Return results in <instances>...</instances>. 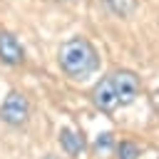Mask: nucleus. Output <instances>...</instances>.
I'll list each match as a JSON object with an SVG mask.
<instances>
[{
  "label": "nucleus",
  "mask_w": 159,
  "mask_h": 159,
  "mask_svg": "<svg viewBox=\"0 0 159 159\" xmlns=\"http://www.w3.org/2000/svg\"><path fill=\"white\" fill-rule=\"evenodd\" d=\"M60 67L70 77H87L97 67V52L87 40L72 37L60 47Z\"/></svg>",
  "instance_id": "nucleus-1"
},
{
  "label": "nucleus",
  "mask_w": 159,
  "mask_h": 159,
  "mask_svg": "<svg viewBox=\"0 0 159 159\" xmlns=\"http://www.w3.org/2000/svg\"><path fill=\"white\" fill-rule=\"evenodd\" d=\"M30 117V102L22 92H10L5 97V102L0 104V119L12 124V127H20L25 124Z\"/></svg>",
  "instance_id": "nucleus-2"
},
{
  "label": "nucleus",
  "mask_w": 159,
  "mask_h": 159,
  "mask_svg": "<svg viewBox=\"0 0 159 159\" xmlns=\"http://www.w3.org/2000/svg\"><path fill=\"white\" fill-rule=\"evenodd\" d=\"M114 89H117V97H119V104H129L137 94H139V80L134 72L129 70H119L114 75H109Z\"/></svg>",
  "instance_id": "nucleus-3"
},
{
  "label": "nucleus",
  "mask_w": 159,
  "mask_h": 159,
  "mask_svg": "<svg viewBox=\"0 0 159 159\" xmlns=\"http://www.w3.org/2000/svg\"><path fill=\"white\" fill-rule=\"evenodd\" d=\"M92 99H94V104L102 112H114L119 107V97H117V89H114V84H112L109 77H104L102 82H97V87L92 89Z\"/></svg>",
  "instance_id": "nucleus-4"
},
{
  "label": "nucleus",
  "mask_w": 159,
  "mask_h": 159,
  "mask_svg": "<svg viewBox=\"0 0 159 159\" xmlns=\"http://www.w3.org/2000/svg\"><path fill=\"white\" fill-rule=\"evenodd\" d=\"M22 60H25V50L17 42V37L10 32H0V62L2 65H20Z\"/></svg>",
  "instance_id": "nucleus-5"
},
{
  "label": "nucleus",
  "mask_w": 159,
  "mask_h": 159,
  "mask_svg": "<svg viewBox=\"0 0 159 159\" xmlns=\"http://www.w3.org/2000/svg\"><path fill=\"white\" fill-rule=\"evenodd\" d=\"M60 144H62V149H65L70 157H75V154H80V152L84 149V139H82L80 134H75L72 129H62V132H60Z\"/></svg>",
  "instance_id": "nucleus-6"
},
{
  "label": "nucleus",
  "mask_w": 159,
  "mask_h": 159,
  "mask_svg": "<svg viewBox=\"0 0 159 159\" xmlns=\"http://www.w3.org/2000/svg\"><path fill=\"white\" fill-rule=\"evenodd\" d=\"M104 5H107L114 15H119V17H127V15L134 10V0H104Z\"/></svg>",
  "instance_id": "nucleus-7"
},
{
  "label": "nucleus",
  "mask_w": 159,
  "mask_h": 159,
  "mask_svg": "<svg viewBox=\"0 0 159 159\" xmlns=\"http://www.w3.org/2000/svg\"><path fill=\"white\" fill-rule=\"evenodd\" d=\"M117 152H119V159H137L139 157V147L134 142H122Z\"/></svg>",
  "instance_id": "nucleus-8"
},
{
  "label": "nucleus",
  "mask_w": 159,
  "mask_h": 159,
  "mask_svg": "<svg viewBox=\"0 0 159 159\" xmlns=\"http://www.w3.org/2000/svg\"><path fill=\"white\" fill-rule=\"evenodd\" d=\"M45 159H60V157H52V154H47V157H45Z\"/></svg>",
  "instance_id": "nucleus-9"
}]
</instances>
